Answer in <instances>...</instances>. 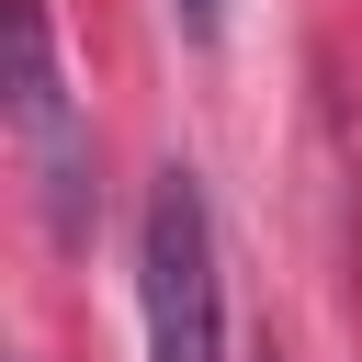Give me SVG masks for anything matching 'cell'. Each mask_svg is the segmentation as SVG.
Segmentation results:
<instances>
[{
	"instance_id": "obj_1",
	"label": "cell",
	"mask_w": 362,
	"mask_h": 362,
	"mask_svg": "<svg viewBox=\"0 0 362 362\" xmlns=\"http://www.w3.org/2000/svg\"><path fill=\"white\" fill-rule=\"evenodd\" d=\"M136 294H147V362H226V294H215V215L192 170L147 181L136 215Z\"/></svg>"
},
{
	"instance_id": "obj_2",
	"label": "cell",
	"mask_w": 362,
	"mask_h": 362,
	"mask_svg": "<svg viewBox=\"0 0 362 362\" xmlns=\"http://www.w3.org/2000/svg\"><path fill=\"white\" fill-rule=\"evenodd\" d=\"M11 147H23V181H34V215L57 249H90V124L57 79V34H45V0H11Z\"/></svg>"
},
{
	"instance_id": "obj_3",
	"label": "cell",
	"mask_w": 362,
	"mask_h": 362,
	"mask_svg": "<svg viewBox=\"0 0 362 362\" xmlns=\"http://www.w3.org/2000/svg\"><path fill=\"white\" fill-rule=\"evenodd\" d=\"M226 23V0H181V34H215Z\"/></svg>"
}]
</instances>
